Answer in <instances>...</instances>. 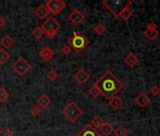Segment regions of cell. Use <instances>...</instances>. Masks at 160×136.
Returning a JSON list of instances; mask_svg holds the SVG:
<instances>
[{
	"instance_id": "obj_1",
	"label": "cell",
	"mask_w": 160,
	"mask_h": 136,
	"mask_svg": "<svg viewBox=\"0 0 160 136\" xmlns=\"http://www.w3.org/2000/svg\"><path fill=\"white\" fill-rule=\"evenodd\" d=\"M94 85L99 89L101 95H103L108 100L115 97L124 87V83L120 81L110 70H107L94 83Z\"/></svg>"
},
{
	"instance_id": "obj_2",
	"label": "cell",
	"mask_w": 160,
	"mask_h": 136,
	"mask_svg": "<svg viewBox=\"0 0 160 136\" xmlns=\"http://www.w3.org/2000/svg\"><path fill=\"white\" fill-rule=\"evenodd\" d=\"M68 43H69V45L71 46V48L76 52H81L90 44L87 37L80 31H74L72 33V37L69 38Z\"/></svg>"
},
{
	"instance_id": "obj_3",
	"label": "cell",
	"mask_w": 160,
	"mask_h": 136,
	"mask_svg": "<svg viewBox=\"0 0 160 136\" xmlns=\"http://www.w3.org/2000/svg\"><path fill=\"white\" fill-rule=\"evenodd\" d=\"M61 114L71 123H74L83 114V110L74 101H71L68 105L64 107V109L61 112Z\"/></svg>"
},
{
	"instance_id": "obj_4",
	"label": "cell",
	"mask_w": 160,
	"mask_h": 136,
	"mask_svg": "<svg viewBox=\"0 0 160 136\" xmlns=\"http://www.w3.org/2000/svg\"><path fill=\"white\" fill-rule=\"evenodd\" d=\"M102 4L108 9L115 17H118L119 13L128 6H131L133 2L131 0H125V1H120V0H115V1H111V0H104Z\"/></svg>"
},
{
	"instance_id": "obj_5",
	"label": "cell",
	"mask_w": 160,
	"mask_h": 136,
	"mask_svg": "<svg viewBox=\"0 0 160 136\" xmlns=\"http://www.w3.org/2000/svg\"><path fill=\"white\" fill-rule=\"evenodd\" d=\"M41 28L42 29L43 32L46 34V36L49 39H53L57 35L58 30L60 29L61 25L58 23V21L56 18H54L53 16H50L42 24Z\"/></svg>"
},
{
	"instance_id": "obj_6",
	"label": "cell",
	"mask_w": 160,
	"mask_h": 136,
	"mask_svg": "<svg viewBox=\"0 0 160 136\" xmlns=\"http://www.w3.org/2000/svg\"><path fill=\"white\" fill-rule=\"evenodd\" d=\"M31 68L30 63L24 58V57H19L12 64V69L13 71L20 77L25 76Z\"/></svg>"
},
{
	"instance_id": "obj_7",
	"label": "cell",
	"mask_w": 160,
	"mask_h": 136,
	"mask_svg": "<svg viewBox=\"0 0 160 136\" xmlns=\"http://www.w3.org/2000/svg\"><path fill=\"white\" fill-rule=\"evenodd\" d=\"M44 5L48 9L49 13H53L54 15H58L66 7V3L62 0H49Z\"/></svg>"
},
{
	"instance_id": "obj_8",
	"label": "cell",
	"mask_w": 160,
	"mask_h": 136,
	"mask_svg": "<svg viewBox=\"0 0 160 136\" xmlns=\"http://www.w3.org/2000/svg\"><path fill=\"white\" fill-rule=\"evenodd\" d=\"M73 79L77 83L82 85L90 80V74L84 69V68H79V69L74 73Z\"/></svg>"
},
{
	"instance_id": "obj_9",
	"label": "cell",
	"mask_w": 160,
	"mask_h": 136,
	"mask_svg": "<svg viewBox=\"0 0 160 136\" xmlns=\"http://www.w3.org/2000/svg\"><path fill=\"white\" fill-rule=\"evenodd\" d=\"M69 20L74 25V26H79L81 23L85 20V15L83 13L80 12L78 9H74L69 15Z\"/></svg>"
},
{
	"instance_id": "obj_10",
	"label": "cell",
	"mask_w": 160,
	"mask_h": 136,
	"mask_svg": "<svg viewBox=\"0 0 160 136\" xmlns=\"http://www.w3.org/2000/svg\"><path fill=\"white\" fill-rule=\"evenodd\" d=\"M76 136H103V135L101 134V132H99L98 129L93 128L91 124H88L77 133Z\"/></svg>"
},
{
	"instance_id": "obj_11",
	"label": "cell",
	"mask_w": 160,
	"mask_h": 136,
	"mask_svg": "<svg viewBox=\"0 0 160 136\" xmlns=\"http://www.w3.org/2000/svg\"><path fill=\"white\" fill-rule=\"evenodd\" d=\"M40 57L45 60V61H49L55 55V51L49 46V45H45L43 48H42L39 52Z\"/></svg>"
},
{
	"instance_id": "obj_12",
	"label": "cell",
	"mask_w": 160,
	"mask_h": 136,
	"mask_svg": "<svg viewBox=\"0 0 160 136\" xmlns=\"http://www.w3.org/2000/svg\"><path fill=\"white\" fill-rule=\"evenodd\" d=\"M134 101H135V103H136L138 106H139L140 108H144V107H146V106L150 103L151 99H150V97H148V95H146L145 93H140L139 95H138V96L135 97Z\"/></svg>"
},
{
	"instance_id": "obj_13",
	"label": "cell",
	"mask_w": 160,
	"mask_h": 136,
	"mask_svg": "<svg viewBox=\"0 0 160 136\" xmlns=\"http://www.w3.org/2000/svg\"><path fill=\"white\" fill-rule=\"evenodd\" d=\"M34 14H35L39 19L43 20V19H45V18L47 17V15L49 14V11H48V9L45 7L44 4H40V5L36 8V10L34 11Z\"/></svg>"
},
{
	"instance_id": "obj_14",
	"label": "cell",
	"mask_w": 160,
	"mask_h": 136,
	"mask_svg": "<svg viewBox=\"0 0 160 136\" xmlns=\"http://www.w3.org/2000/svg\"><path fill=\"white\" fill-rule=\"evenodd\" d=\"M123 60H124V63H125L128 67H130V68L135 67V66L138 63V58L134 53H132V52L128 53V55L124 58Z\"/></svg>"
},
{
	"instance_id": "obj_15",
	"label": "cell",
	"mask_w": 160,
	"mask_h": 136,
	"mask_svg": "<svg viewBox=\"0 0 160 136\" xmlns=\"http://www.w3.org/2000/svg\"><path fill=\"white\" fill-rule=\"evenodd\" d=\"M37 105H39L42 109L47 108L50 103H51V98L48 97V95L46 94H42L38 98H37Z\"/></svg>"
},
{
	"instance_id": "obj_16",
	"label": "cell",
	"mask_w": 160,
	"mask_h": 136,
	"mask_svg": "<svg viewBox=\"0 0 160 136\" xmlns=\"http://www.w3.org/2000/svg\"><path fill=\"white\" fill-rule=\"evenodd\" d=\"M113 130H114V128H113L112 125H111L110 123H108V122H106V121H105V123L103 124V126L100 128L101 134H102V135H105V136L110 135V134L113 132Z\"/></svg>"
},
{
	"instance_id": "obj_17",
	"label": "cell",
	"mask_w": 160,
	"mask_h": 136,
	"mask_svg": "<svg viewBox=\"0 0 160 136\" xmlns=\"http://www.w3.org/2000/svg\"><path fill=\"white\" fill-rule=\"evenodd\" d=\"M108 103H109V105L111 106V108H113L114 110H117V109H119V108L122 105V100L119 97L115 96V97H111V98L108 100Z\"/></svg>"
},
{
	"instance_id": "obj_18",
	"label": "cell",
	"mask_w": 160,
	"mask_h": 136,
	"mask_svg": "<svg viewBox=\"0 0 160 136\" xmlns=\"http://www.w3.org/2000/svg\"><path fill=\"white\" fill-rule=\"evenodd\" d=\"M0 44H1L5 48H10L14 44V40L10 35H5L1 40H0Z\"/></svg>"
},
{
	"instance_id": "obj_19",
	"label": "cell",
	"mask_w": 160,
	"mask_h": 136,
	"mask_svg": "<svg viewBox=\"0 0 160 136\" xmlns=\"http://www.w3.org/2000/svg\"><path fill=\"white\" fill-rule=\"evenodd\" d=\"M105 123V121L103 120V118L101 117V116H99V115H95L94 117H93V119L92 120V123H91V125L93 127V128H95L96 129H100V128L103 126V124Z\"/></svg>"
},
{
	"instance_id": "obj_20",
	"label": "cell",
	"mask_w": 160,
	"mask_h": 136,
	"mask_svg": "<svg viewBox=\"0 0 160 136\" xmlns=\"http://www.w3.org/2000/svg\"><path fill=\"white\" fill-rule=\"evenodd\" d=\"M158 35H159L158 29H156V30L146 29V30L144 31V36H145L148 40H150V41H152V40L156 39Z\"/></svg>"
},
{
	"instance_id": "obj_21",
	"label": "cell",
	"mask_w": 160,
	"mask_h": 136,
	"mask_svg": "<svg viewBox=\"0 0 160 136\" xmlns=\"http://www.w3.org/2000/svg\"><path fill=\"white\" fill-rule=\"evenodd\" d=\"M130 6H128V7H125L120 13H119V15H118V17H120V18H122V19H123V20H125V21H127L131 16H132V12L130 11Z\"/></svg>"
},
{
	"instance_id": "obj_22",
	"label": "cell",
	"mask_w": 160,
	"mask_h": 136,
	"mask_svg": "<svg viewBox=\"0 0 160 136\" xmlns=\"http://www.w3.org/2000/svg\"><path fill=\"white\" fill-rule=\"evenodd\" d=\"M10 58H11V56H10L9 52H7L3 48L0 49V64H5L9 60Z\"/></svg>"
},
{
	"instance_id": "obj_23",
	"label": "cell",
	"mask_w": 160,
	"mask_h": 136,
	"mask_svg": "<svg viewBox=\"0 0 160 136\" xmlns=\"http://www.w3.org/2000/svg\"><path fill=\"white\" fill-rule=\"evenodd\" d=\"M115 136H127L128 135V131L127 129L123 127V126H119L117 127L114 130H113Z\"/></svg>"
},
{
	"instance_id": "obj_24",
	"label": "cell",
	"mask_w": 160,
	"mask_h": 136,
	"mask_svg": "<svg viewBox=\"0 0 160 136\" xmlns=\"http://www.w3.org/2000/svg\"><path fill=\"white\" fill-rule=\"evenodd\" d=\"M0 136H13V131L8 126H3L0 128Z\"/></svg>"
},
{
	"instance_id": "obj_25",
	"label": "cell",
	"mask_w": 160,
	"mask_h": 136,
	"mask_svg": "<svg viewBox=\"0 0 160 136\" xmlns=\"http://www.w3.org/2000/svg\"><path fill=\"white\" fill-rule=\"evenodd\" d=\"M29 112H30V114L33 115L34 117H37V116H39L40 113L42 112V108H41L39 105L35 104V105H33V106L30 108Z\"/></svg>"
},
{
	"instance_id": "obj_26",
	"label": "cell",
	"mask_w": 160,
	"mask_h": 136,
	"mask_svg": "<svg viewBox=\"0 0 160 136\" xmlns=\"http://www.w3.org/2000/svg\"><path fill=\"white\" fill-rule=\"evenodd\" d=\"M32 34H33V36H34L36 39H41V38L43 36L44 32H43L42 29L41 28V26H38V27H36V28L32 30Z\"/></svg>"
},
{
	"instance_id": "obj_27",
	"label": "cell",
	"mask_w": 160,
	"mask_h": 136,
	"mask_svg": "<svg viewBox=\"0 0 160 136\" xmlns=\"http://www.w3.org/2000/svg\"><path fill=\"white\" fill-rule=\"evenodd\" d=\"M9 96L8 91L4 87L0 88V102H5L9 98Z\"/></svg>"
},
{
	"instance_id": "obj_28",
	"label": "cell",
	"mask_w": 160,
	"mask_h": 136,
	"mask_svg": "<svg viewBox=\"0 0 160 136\" xmlns=\"http://www.w3.org/2000/svg\"><path fill=\"white\" fill-rule=\"evenodd\" d=\"M89 94L92 97H98L100 95H101V93H100V91H99V89L93 84L90 89H89Z\"/></svg>"
},
{
	"instance_id": "obj_29",
	"label": "cell",
	"mask_w": 160,
	"mask_h": 136,
	"mask_svg": "<svg viewBox=\"0 0 160 136\" xmlns=\"http://www.w3.org/2000/svg\"><path fill=\"white\" fill-rule=\"evenodd\" d=\"M93 30H94L95 34H97V35H102V34H104V33H105V31H106V28H105V26H104V25H102V24H97V25L94 27Z\"/></svg>"
},
{
	"instance_id": "obj_30",
	"label": "cell",
	"mask_w": 160,
	"mask_h": 136,
	"mask_svg": "<svg viewBox=\"0 0 160 136\" xmlns=\"http://www.w3.org/2000/svg\"><path fill=\"white\" fill-rule=\"evenodd\" d=\"M47 78L51 81H55L57 79H58V73L54 70V69H50L48 72H47Z\"/></svg>"
},
{
	"instance_id": "obj_31",
	"label": "cell",
	"mask_w": 160,
	"mask_h": 136,
	"mask_svg": "<svg viewBox=\"0 0 160 136\" xmlns=\"http://www.w3.org/2000/svg\"><path fill=\"white\" fill-rule=\"evenodd\" d=\"M150 93H151L152 96L156 97V96H158V95L160 94V88H159L157 85H153V86L150 89Z\"/></svg>"
},
{
	"instance_id": "obj_32",
	"label": "cell",
	"mask_w": 160,
	"mask_h": 136,
	"mask_svg": "<svg viewBox=\"0 0 160 136\" xmlns=\"http://www.w3.org/2000/svg\"><path fill=\"white\" fill-rule=\"evenodd\" d=\"M61 51H62V53L64 54V55H70L71 54V52H72V48H71V46L69 45V44H65L62 48H61Z\"/></svg>"
},
{
	"instance_id": "obj_33",
	"label": "cell",
	"mask_w": 160,
	"mask_h": 136,
	"mask_svg": "<svg viewBox=\"0 0 160 136\" xmlns=\"http://www.w3.org/2000/svg\"><path fill=\"white\" fill-rule=\"evenodd\" d=\"M147 29H152V30H156L157 29V25L153 22H150L147 26Z\"/></svg>"
},
{
	"instance_id": "obj_34",
	"label": "cell",
	"mask_w": 160,
	"mask_h": 136,
	"mask_svg": "<svg viewBox=\"0 0 160 136\" xmlns=\"http://www.w3.org/2000/svg\"><path fill=\"white\" fill-rule=\"evenodd\" d=\"M5 25H6V20H5L2 16H0V29L4 28Z\"/></svg>"
}]
</instances>
